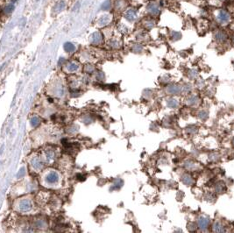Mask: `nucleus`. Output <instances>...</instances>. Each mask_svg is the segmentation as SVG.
Masks as SVG:
<instances>
[{"mask_svg":"<svg viewBox=\"0 0 234 233\" xmlns=\"http://www.w3.org/2000/svg\"><path fill=\"white\" fill-rule=\"evenodd\" d=\"M166 105L169 109H176L179 107L180 102L178 99L175 98V97H169L166 101Z\"/></svg>","mask_w":234,"mask_h":233,"instance_id":"6e6552de","label":"nucleus"},{"mask_svg":"<svg viewBox=\"0 0 234 233\" xmlns=\"http://www.w3.org/2000/svg\"><path fill=\"white\" fill-rule=\"evenodd\" d=\"M198 76V71L196 69H189L188 71V77L190 80H194L196 79Z\"/></svg>","mask_w":234,"mask_h":233,"instance_id":"4be33fe9","label":"nucleus"},{"mask_svg":"<svg viewBox=\"0 0 234 233\" xmlns=\"http://www.w3.org/2000/svg\"><path fill=\"white\" fill-rule=\"evenodd\" d=\"M233 68H234V62H233Z\"/></svg>","mask_w":234,"mask_h":233,"instance_id":"ea45409f","label":"nucleus"},{"mask_svg":"<svg viewBox=\"0 0 234 233\" xmlns=\"http://www.w3.org/2000/svg\"><path fill=\"white\" fill-rule=\"evenodd\" d=\"M209 160L210 161H213V162H215V161H217V160H219V154H218V153H213V154H210L209 155Z\"/></svg>","mask_w":234,"mask_h":233,"instance_id":"cd10ccee","label":"nucleus"},{"mask_svg":"<svg viewBox=\"0 0 234 233\" xmlns=\"http://www.w3.org/2000/svg\"><path fill=\"white\" fill-rule=\"evenodd\" d=\"M230 19H231V15L229 14L228 12H226L224 10L218 11V13L217 14V20L218 23H220L221 25L227 24L228 22H230Z\"/></svg>","mask_w":234,"mask_h":233,"instance_id":"7ed1b4c3","label":"nucleus"},{"mask_svg":"<svg viewBox=\"0 0 234 233\" xmlns=\"http://www.w3.org/2000/svg\"><path fill=\"white\" fill-rule=\"evenodd\" d=\"M37 1H38V0H37Z\"/></svg>","mask_w":234,"mask_h":233,"instance_id":"a19ab883","label":"nucleus"},{"mask_svg":"<svg viewBox=\"0 0 234 233\" xmlns=\"http://www.w3.org/2000/svg\"><path fill=\"white\" fill-rule=\"evenodd\" d=\"M68 69H69V71H76V70H77L78 69V66L76 63H70L69 65V67H68Z\"/></svg>","mask_w":234,"mask_h":233,"instance_id":"72a5a7b5","label":"nucleus"},{"mask_svg":"<svg viewBox=\"0 0 234 233\" xmlns=\"http://www.w3.org/2000/svg\"><path fill=\"white\" fill-rule=\"evenodd\" d=\"M165 91L168 95H170V96H178V95L182 94V86H180L178 84H175V83L169 84L166 87Z\"/></svg>","mask_w":234,"mask_h":233,"instance_id":"f03ea898","label":"nucleus"},{"mask_svg":"<svg viewBox=\"0 0 234 233\" xmlns=\"http://www.w3.org/2000/svg\"><path fill=\"white\" fill-rule=\"evenodd\" d=\"M185 103L189 106H195L200 103V98L197 95L195 94H190L187 96Z\"/></svg>","mask_w":234,"mask_h":233,"instance_id":"423d86ee","label":"nucleus"},{"mask_svg":"<svg viewBox=\"0 0 234 233\" xmlns=\"http://www.w3.org/2000/svg\"><path fill=\"white\" fill-rule=\"evenodd\" d=\"M155 26V22L153 19L147 18L145 21H144V27L146 29H152L154 26Z\"/></svg>","mask_w":234,"mask_h":233,"instance_id":"f3484780","label":"nucleus"},{"mask_svg":"<svg viewBox=\"0 0 234 233\" xmlns=\"http://www.w3.org/2000/svg\"><path fill=\"white\" fill-rule=\"evenodd\" d=\"M197 131H198V128L195 125H190L186 128V132L189 135H194L197 132Z\"/></svg>","mask_w":234,"mask_h":233,"instance_id":"5701e85b","label":"nucleus"},{"mask_svg":"<svg viewBox=\"0 0 234 233\" xmlns=\"http://www.w3.org/2000/svg\"><path fill=\"white\" fill-rule=\"evenodd\" d=\"M14 9H15L14 4H7L6 6L4 7L3 12H4V14H11L14 11Z\"/></svg>","mask_w":234,"mask_h":233,"instance_id":"412c9836","label":"nucleus"},{"mask_svg":"<svg viewBox=\"0 0 234 233\" xmlns=\"http://www.w3.org/2000/svg\"><path fill=\"white\" fill-rule=\"evenodd\" d=\"M132 51L134 53H141L143 51V47L140 44H137L132 47Z\"/></svg>","mask_w":234,"mask_h":233,"instance_id":"c756f323","label":"nucleus"},{"mask_svg":"<svg viewBox=\"0 0 234 233\" xmlns=\"http://www.w3.org/2000/svg\"><path fill=\"white\" fill-rule=\"evenodd\" d=\"M182 38V34L179 32H175V31H172L170 33V39L173 41H176Z\"/></svg>","mask_w":234,"mask_h":233,"instance_id":"aec40b11","label":"nucleus"},{"mask_svg":"<svg viewBox=\"0 0 234 233\" xmlns=\"http://www.w3.org/2000/svg\"><path fill=\"white\" fill-rule=\"evenodd\" d=\"M152 94H153V92L151 90H145L143 92V96L145 97H146V98H150L151 96H152Z\"/></svg>","mask_w":234,"mask_h":233,"instance_id":"473e14b6","label":"nucleus"},{"mask_svg":"<svg viewBox=\"0 0 234 233\" xmlns=\"http://www.w3.org/2000/svg\"><path fill=\"white\" fill-rule=\"evenodd\" d=\"M195 85H196V88H197V89L202 90V89H204V88L205 87V82H204L203 79H197Z\"/></svg>","mask_w":234,"mask_h":233,"instance_id":"bb28decb","label":"nucleus"},{"mask_svg":"<svg viewBox=\"0 0 234 233\" xmlns=\"http://www.w3.org/2000/svg\"><path fill=\"white\" fill-rule=\"evenodd\" d=\"M12 1H13V3H16V2H17V1H18V0H12Z\"/></svg>","mask_w":234,"mask_h":233,"instance_id":"4c0bfd02","label":"nucleus"},{"mask_svg":"<svg viewBox=\"0 0 234 233\" xmlns=\"http://www.w3.org/2000/svg\"><path fill=\"white\" fill-rule=\"evenodd\" d=\"M55 10H56V13H60V12H62L63 9H64V7H65V3H64V1H60L55 6Z\"/></svg>","mask_w":234,"mask_h":233,"instance_id":"b1692460","label":"nucleus"},{"mask_svg":"<svg viewBox=\"0 0 234 233\" xmlns=\"http://www.w3.org/2000/svg\"><path fill=\"white\" fill-rule=\"evenodd\" d=\"M214 39L218 43H224L228 39V35L224 30H218L214 33Z\"/></svg>","mask_w":234,"mask_h":233,"instance_id":"39448f33","label":"nucleus"},{"mask_svg":"<svg viewBox=\"0 0 234 233\" xmlns=\"http://www.w3.org/2000/svg\"><path fill=\"white\" fill-rule=\"evenodd\" d=\"M63 47H64V50L68 53H72L76 50V47L72 43H70V42H66L65 44H64V46H63Z\"/></svg>","mask_w":234,"mask_h":233,"instance_id":"6ab92c4d","label":"nucleus"},{"mask_svg":"<svg viewBox=\"0 0 234 233\" xmlns=\"http://www.w3.org/2000/svg\"><path fill=\"white\" fill-rule=\"evenodd\" d=\"M170 80H171V78L169 76V75H165V76H161V77L160 78V82H162V83H169L170 82Z\"/></svg>","mask_w":234,"mask_h":233,"instance_id":"c85d7f7f","label":"nucleus"},{"mask_svg":"<svg viewBox=\"0 0 234 233\" xmlns=\"http://www.w3.org/2000/svg\"><path fill=\"white\" fill-rule=\"evenodd\" d=\"M212 232L217 233L225 232V229L220 221H215L212 224Z\"/></svg>","mask_w":234,"mask_h":233,"instance_id":"1a4fd4ad","label":"nucleus"},{"mask_svg":"<svg viewBox=\"0 0 234 233\" xmlns=\"http://www.w3.org/2000/svg\"><path fill=\"white\" fill-rule=\"evenodd\" d=\"M197 116H198L199 119L204 121V120L208 119L209 112L207 111H205V110H202V111H200L197 113Z\"/></svg>","mask_w":234,"mask_h":233,"instance_id":"a211bd4d","label":"nucleus"},{"mask_svg":"<svg viewBox=\"0 0 234 233\" xmlns=\"http://www.w3.org/2000/svg\"><path fill=\"white\" fill-rule=\"evenodd\" d=\"M181 180H182V183H183L184 185L188 186V187L192 186V185L194 184V179H193V177H192L189 174H188V173H185V174H182V176H181Z\"/></svg>","mask_w":234,"mask_h":233,"instance_id":"0eeeda50","label":"nucleus"},{"mask_svg":"<svg viewBox=\"0 0 234 233\" xmlns=\"http://www.w3.org/2000/svg\"><path fill=\"white\" fill-rule=\"evenodd\" d=\"M232 43H233V45L234 46V34L233 35V37H232Z\"/></svg>","mask_w":234,"mask_h":233,"instance_id":"e433bc0d","label":"nucleus"},{"mask_svg":"<svg viewBox=\"0 0 234 233\" xmlns=\"http://www.w3.org/2000/svg\"><path fill=\"white\" fill-rule=\"evenodd\" d=\"M122 184H123V181H121V180H117L116 182H114V184L112 186V188L113 189H119L122 187Z\"/></svg>","mask_w":234,"mask_h":233,"instance_id":"7c9ffc66","label":"nucleus"},{"mask_svg":"<svg viewBox=\"0 0 234 233\" xmlns=\"http://www.w3.org/2000/svg\"><path fill=\"white\" fill-rule=\"evenodd\" d=\"M160 5H159L155 1H150L147 4V12L150 13V15L152 16H157L160 13Z\"/></svg>","mask_w":234,"mask_h":233,"instance_id":"20e7f679","label":"nucleus"},{"mask_svg":"<svg viewBox=\"0 0 234 233\" xmlns=\"http://www.w3.org/2000/svg\"><path fill=\"white\" fill-rule=\"evenodd\" d=\"M57 179H58V175L55 173H51L48 177V181L49 183H54V182H56Z\"/></svg>","mask_w":234,"mask_h":233,"instance_id":"393cba45","label":"nucleus"},{"mask_svg":"<svg viewBox=\"0 0 234 233\" xmlns=\"http://www.w3.org/2000/svg\"><path fill=\"white\" fill-rule=\"evenodd\" d=\"M111 15H109V14H104V15H103V16L98 19V24H99V26H106V25H108V24L111 22Z\"/></svg>","mask_w":234,"mask_h":233,"instance_id":"f8f14e48","label":"nucleus"},{"mask_svg":"<svg viewBox=\"0 0 234 233\" xmlns=\"http://www.w3.org/2000/svg\"><path fill=\"white\" fill-rule=\"evenodd\" d=\"M209 217L208 216H200L197 219V227L202 232H206L209 226Z\"/></svg>","mask_w":234,"mask_h":233,"instance_id":"f257e3e1","label":"nucleus"},{"mask_svg":"<svg viewBox=\"0 0 234 233\" xmlns=\"http://www.w3.org/2000/svg\"><path fill=\"white\" fill-rule=\"evenodd\" d=\"M31 124H32L33 126L37 125L39 124V120H38V118H37V117H34V118H33V119H32V122H31Z\"/></svg>","mask_w":234,"mask_h":233,"instance_id":"c9c22d12","label":"nucleus"},{"mask_svg":"<svg viewBox=\"0 0 234 233\" xmlns=\"http://www.w3.org/2000/svg\"><path fill=\"white\" fill-rule=\"evenodd\" d=\"M226 190V187H225V184L223 183V182H218L216 185H215V192L218 193V194H223L224 193Z\"/></svg>","mask_w":234,"mask_h":233,"instance_id":"4468645a","label":"nucleus"},{"mask_svg":"<svg viewBox=\"0 0 234 233\" xmlns=\"http://www.w3.org/2000/svg\"><path fill=\"white\" fill-rule=\"evenodd\" d=\"M183 167L187 170H195V163L194 161L190 160H187L183 162Z\"/></svg>","mask_w":234,"mask_h":233,"instance_id":"dca6fc26","label":"nucleus"},{"mask_svg":"<svg viewBox=\"0 0 234 233\" xmlns=\"http://www.w3.org/2000/svg\"><path fill=\"white\" fill-rule=\"evenodd\" d=\"M126 6V0H115L114 1V8L117 11H122Z\"/></svg>","mask_w":234,"mask_h":233,"instance_id":"ddd939ff","label":"nucleus"},{"mask_svg":"<svg viewBox=\"0 0 234 233\" xmlns=\"http://www.w3.org/2000/svg\"><path fill=\"white\" fill-rule=\"evenodd\" d=\"M188 228H189V232H195L198 227H197V224H195L194 223H190L188 225Z\"/></svg>","mask_w":234,"mask_h":233,"instance_id":"2f4dec72","label":"nucleus"},{"mask_svg":"<svg viewBox=\"0 0 234 233\" xmlns=\"http://www.w3.org/2000/svg\"><path fill=\"white\" fill-rule=\"evenodd\" d=\"M111 1H110V0H106L105 2L103 3V4H102V6H101V9L104 10V11H108V10L111 9Z\"/></svg>","mask_w":234,"mask_h":233,"instance_id":"a878e982","label":"nucleus"},{"mask_svg":"<svg viewBox=\"0 0 234 233\" xmlns=\"http://www.w3.org/2000/svg\"><path fill=\"white\" fill-rule=\"evenodd\" d=\"M125 18L128 20V21H134L137 18V12L134 9H128L126 13H125Z\"/></svg>","mask_w":234,"mask_h":233,"instance_id":"9d476101","label":"nucleus"},{"mask_svg":"<svg viewBox=\"0 0 234 233\" xmlns=\"http://www.w3.org/2000/svg\"><path fill=\"white\" fill-rule=\"evenodd\" d=\"M205 198H206V200L208 201V202H213L214 201V199H215V196L213 195V194H210V193H209V194H206V196H205Z\"/></svg>","mask_w":234,"mask_h":233,"instance_id":"f704fd0d","label":"nucleus"},{"mask_svg":"<svg viewBox=\"0 0 234 233\" xmlns=\"http://www.w3.org/2000/svg\"><path fill=\"white\" fill-rule=\"evenodd\" d=\"M103 41V35L99 32H96L91 36V42L95 45H98Z\"/></svg>","mask_w":234,"mask_h":233,"instance_id":"9b49d317","label":"nucleus"},{"mask_svg":"<svg viewBox=\"0 0 234 233\" xmlns=\"http://www.w3.org/2000/svg\"><path fill=\"white\" fill-rule=\"evenodd\" d=\"M233 145H234V138H233Z\"/></svg>","mask_w":234,"mask_h":233,"instance_id":"58836bf2","label":"nucleus"},{"mask_svg":"<svg viewBox=\"0 0 234 233\" xmlns=\"http://www.w3.org/2000/svg\"><path fill=\"white\" fill-rule=\"evenodd\" d=\"M192 91H193V85L189 82L183 84V86L182 87V93L184 95H189Z\"/></svg>","mask_w":234,"mask_h":233,"instance_id":"2eb2a0df","label":"nucleus"}]
</instances>
